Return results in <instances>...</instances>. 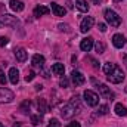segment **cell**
<instances>
[{"label": "cell", "mask_w": 127, "mask_h": 127, "mask_svg": "<svg viewBox=\"0 0 127 127\" xmlns=\"http://www.w3.org/2000/svg\"><path fill=\"white\" fill-rule=\"evenodd\" d=\"M108 81H111V83H114V84H118V83H121L123 80H124V72H123V69L120 68V66H114V69H112V72L111 74H108Z\"/></svg>", "instance_id": "cell-1"}, {"label": "cell", "mask_w": 127, "mask_h": 127, "mask_svg": "<svg viewBox=\"0 0 127 127\" xmlns=\"http://www.w3.org/2000/svg\"><path fill=\"white\" fill-rule=\"evenodd\" d=\"M105 19L108 21V24L111 27H118L121 24V18L117 15V12H114L112 9H106L105 10Z\"/></svg>", "instance_id": "cell-2"}, {"label": "cell", "mask_w": 127, "mask_h": 127, "mask_svg": "<svg viewBox=\"0 0 127 127\" xmlns=\"http://www.w3.org/2000/svg\"><path fill=\"white\" fill-rule=\"evenodd\" d=\"M80 111V108L78 106H75L74 103H66V105H64L62 111H61V115H62L64 118H71L72 115H75L77 112Z\"/></svg>", "instance_id": "cell-3"}, {"label": "cell", "mask_w": 127, "mask_h": 127, "mask_svg": "<svg viewBox=\"0 0 127 127\" xmlns=\"http://www.w3.org/2000/svg\"><path fill=\"white\" fill-rule=\"evenodd\" d=\"M83 96H84V102L89 106H96L99 103V96L96 95L93 90H84Z\"/></svg>", "instance_id": "cell-4"}, {"label": "cell", "mask_w": 127, "mask_h": 127, "mask_svg": "<svg viewBox=\"0 0 127 127\" xmlns=\"http://www.w3.org/2000/svg\"><path fill=\"white\" fill-rule=\"evenodd\" d=\"M12 100H13V93L6 87H0V103H9Z\"/></svg>", "instance_id": "cell-5"}, {"label": "cell", "mask_w": 127, "mask_h": 127, "mask_svg": "<svg viewBox=\"0 0 127 127\" xmlns=\"http://www.w3.org/2000/svg\"><path fill=\"white\" fill-rule=\"evenodd\" d=\"M93 24H95V19H93L92 16H86V18L81 21V25H80L81 32H87L92 27H93Z\"/></svg>", "instance_id": "cell-6"}, {"label": "cell", "mask_w": 127, "mask_h": 127, "mask_svg": "<svg viewBox=\"0 0 127 127\" xmlns=\"http://www.w3.org/2000/svg\"><path fill=\"white\" fill-rule=\"evenodd\" d=\"M0 22L4 24V25H13V27H16L19 24V21L15 16H12V15H1L0 16Z\"/></svg>", "instance_id": "cell-7"}, {"label": "cell", "mask_w": 127, "mask_h": 127, "mask_svg": "<svg viewBox=\"0 0 127 127\" xmlns=\"http://www.w3.org/2000/svg\"><path fill=\"white\" fill-rule=\"evenodd\" d=\"M71 78H72V83H74L75 86H81V84L86 81L84 75H83L80 71H72V72H71Z\"/></svg>", "instance_id": "cell-8"}, {"label": "cell", "mask_w": 127, "mask_h": 127, "mask_svg": "<svg viewBox=\"0 0 127 127\" xmlns=\"http://www.w3.org/2000/svg\"><path fill=\"white\" fill-rule=\"evenodd\" d=\"M112 43H114V46H115L117 49H121V47L126 44V37H124L123 34H114Z\"/></svg>", "instance_id": "cell-9"}, {"label": "cell", "mask_w": 127, "mask_h": 127, "mask_svg": "<svg viewBox=\"0 0 127 127\" xmlns=\"http://www.w3.org/2000/svg\"><path fill=\"white\" fill-rule=\"evenodd\" d=\"M92 47H93V38H92V37H86V38L81 40V43H80V49H81L83 52H89Z\"/></svg>", "instance_id": "cell-10"}, {"label": "cell", "mask_w": 127, "mask_h": 127, "mask_svg": "<svg viewBox=\"0 0 127 127\" xmlns=\"http://www.w3.org/2000/svg\"><path fill=\"white\" fill-rule=\"evenodd\" d=\"M97 89H99L100 96H103V97H106V99H112V97H114V93H112V92L109 90V87H106L105 84H99Z\"/></svg>", "instance_id": "cell-11"}, {"label": "cell", "mask_w": 127, "mask_h": 127, "mask_svg": "<svg viewBox=\"0 0 127 127\" xmlns=\"http://www.w3.org/2000/svg\"><path fill=\"white\" fill-rule=\"evenodd\" d=\"M50 7H52V12L55 13V16H64L66 13V9H64L62 6H59L58 3H50Z\"/></svg>", "instance_id": "cell-12"}, {"label": "cell", "mask_w": 127, "mask_h": 127, "mask_svg": "<svg viewBox=\"0 0 127 127\" xmlns=\"http://www.w3.org/2000/svg\"><path fill=\"white\" fill-rule=\"evenodd\" d=\"M15 56H16V59H18L19 62H25V61H27L28 53H27V50H25V49L18 47V49H15Z\"/></svg>", "instance_id": "cell-13"}, {"label": "cell", "mask_w": 127, "mask_h": 127, "mask_svg": "<svg viewBox=\"0 0 127 127\" xmlns=\"http://www.w3.org/2000/svg\"><path fill=\"white\" fill-rule=\"evenodd\" d=\"M31 64H32V66H35V68H43V65H44V58L37 53V55L32 56Z\"/></svg>", "instance_id": "cell-14"}, {"label": "cell", "mask_w": 127, "mask_h": 127, "mask_svg": "<svg viewBox=\"0 0 127 127\" xmlns=\"http://www.w3.org/2000/svg\"><path fill=\"white\" fill-rule=\"evenodd\" d=\"M9 80H10L12 84H16L19 81V72H18L16 68H10L9 69Z\"/></svg>", "instance_id": "cell-15"}, {"label": "cell", "mask_w": 127, "mask_h": 127, "mask_svg": "<svg viewBox=\"0 0 127 127\" xmlns=\"http://www.w3.org/2000/svg\"><path fill=\"white\" fill-rule=\"evenodd\" d=\"M9 6H10V9L15 10V12H21V10H24V3L19 1V0H10V1H9Z\"/></svg>", "instance_id": "cell-16"}, {"label": "cell", "mask_w": 127, "mask_h": 127, "mask_svg": "<svg viewBox=\"0 0 127 127\" xmlns=\"http://www.w3.org/2000/svg\"><path fill=\"white\" fill-rule=\"evenodd\" d=\"M114 111H115V114L120 115V117H126L127 115V108L123 105V103H117L115 108H114Z\"/></svg>", "instance_id": "cell-17"}, {"label": "cell", "mask_w": 127, "mask_h": 127, "mask_svg": "<svg viewBox=\"0 0 127 127\" xmlns=\"http://www.w3.org/2000/svg\"><path fill=\"white\" fill-rule=\"evenodd\" d=\"M50 10H49V7H46V6H37L35 9H34V16H41V15H47Z\"/></svg>", "instance_id": "cell-18"}, {"label": "cell", "mask_w": 127, "mask_h": 127, "mask_svg": "<svg viewBox=\"0 0 127 127\" xmlns=\"http://www.w3.org/2000/svg\"><path fill=\"white\" fill-rule=\"evenodd\" d=\"M75 7L80 12H87L89 10V4H87L86 0H75Z\"/></svg>", "instance_id": "cell-19"}, {"label": "cell", "mask_w": 127, "mask_h": 127, "mask_svg": "<svg viewBox=\"0 0 127 127\" xmlns=\"http://www.w3.org/2000/svg\"><path fill=\"white\" fill-rule=\"evenodd\" d=\"M64 71H65L64 64H55V65L52 66V72H53V74H56V75H62Z\"/></svg>", "instance_id": "cell-20"}, {"label": "cell", "mask_w": 127, "mask_h": 127, "mask_svg": "<svg viewBox=\"0 0 127 127\" xmlns=\"http://www.w3.org/2000/svg\"><path fill=\"white\" fill-rule=\"evenodd\" d=\"M37 105H38V111H40V112H47V106H46L44 99H38Z\"/></svg>", "instance_id": "cell-21"}, {"label": "cell", "mask_w": 127, "mask_h": 127, "mask_svg": "<svg viewBox=\"0 0 127 127\" xmlns=\"http://www.w3.org/2000/svg\"><path fill=\"white\" fill-rule=\"evenodd\" d=\"M114 66H115L114 64H111V62H106L105 65H103V72H105L106 75H108V74H111V72H112V69H114Z\"/></svg>", "instance_id": "cell-22"}, {"label": "cell", "mask_w": 127, "mask_h": 127, "mask_svg": "<svg viewBox=\"0 0 127 127\" xmlns=\"http://www.w3.org/2000/svg\"><path fill=\"white\" fill-rule=\"evenodd\" d=\"M97 114H99V115H105V114H108V105H100L99 109H97Z\"/></svg>", "instance_id": "cell-23"}, {"label": "cell", "mask_w": 127, "mask_h": 127, "mask_svg": "<svg viewBox=\"0 0 127 127\" xmlns=\"http://www.w3.org/2000/svg\"><path fill=\"white\" fill-rule=\"evenodd\" d=\"M95 49H96L97 53H103V52H105V44H103V43H96Z\"/></svg>", "instance_id": "cell-24"}, {"label": "cell", "mask_w": 127, "mask_h": 127, "mask_svg": "<svg viewBox=\"0 0 127 127\" xmlns=\"http://www.w3.org/2000/svg\"><path fill=\"white\" fill-rule=\"evenodd\" d=\"M47 127H61V123H59V120H56V118H52V120L49 121Z\"/></svg>", "instance_id": "cell-25"}, {"label": "cell", "mask_w": 127, "mask_h": 127, "mask_svg": "<svg viewBox=\"0 0 127 127\" xmlns=\"http://www.w3.org/2000/svg\"><path fill=\"white\" fill-rule=\"evenodd\" d=\"M59 84H61V87H68V78L66 77H64V78H61V81H59Z\"/></svg>", "instance_id": "cell-26"}, {"label": "cell", "mask_w": 127, "mask_h": 127, "mask_svg": "<svg viewBox=\"0 0 127 127\" xmlns=\"http://www.w3.org/2000/svg\"><path fill=\"white\" fill-rule=\"evenodd\" d=\"M31 123L34 124V126H37V124H40V118H38L37 115H32V117H31Z\"/></svg>", "instance_id": "cell-27"}, {"label": "cell", "mask_w": 127, "mask_h": 127, "mask_svg": "<svg viewBox=\"0 0 127 127\" xmlns=\"http://www.w3.org/2000/svg\"><path fill=\"white\" fill-rule=\"evenodd\" d=\"M34 77H35V74H34V71H30V74L25 77V80L27 81H31V80H34Z\"/></svg>", "instance_id": "cell-28"}, {"label": "cell", "mask_w": 127, "mask_h": 127, "mask_svg": "<svg viewBox=\"0 0 127 127\" xmlns=\"http://www.w3.org/2000/svg\"><path fill=\"white\" fill-rule=\"evenodd\" d=\"M0 83L1 84H6V77H4V74L0 71Z\"/></svg>", "instance_id": "cell-29"}, {"label": "cell", "mask_w": 127, "mask_h": 127, "mask_svg": "<svg viewBox=\"0 0 127 127\" xmlns=\"http://www.w3.org/2000/svg\"><path fill=\"white\" fill-rule=\"evenodd\" d=\"M66 127H81V126H80V123H77V121H71Z\"/></svg>", "instance_id": "cell-30"}, {"label": "cell", "mask_w": 127, "mask_h": 127, "mask_svg": "<svg viewBox=\"0 0 127 127\" xmlns=\"http://www.w3.org/2000/svg\"><path fill=\"white\" fill-rule=\"evenodd\" d=\"M7 43V38L6 37H0V46H4Z\"/></svg>", "instance_id": "cell-31"}, {"label": "cell", "mask_w": 127, "mask_h": 127, "mask_svg": "<svg viewBox=\"0 0 127 127\" xmlns=\"http://www.w3.org/2000/svg\"><path fill=\"white\" fill-rule=\"evenodd\" d=\"M58 28H59V30H65V31H66V30H68V25H65V24H59V25H58Z\"/></svg>", "instance_id": "cell-32"}, {"label": "cell", "mask_w": 127, "mask_h": 127, "mask_svg": "<svg viewBox=\"0 0 127 127\" xmlns=\"http://www.w3.org/2000/svg\"><path fill=\"white\" fill-rule=\"evenodd\" d=\"M99 30L102 32H105L106 31V25H105V24H99Z\"/></svg>", "instance_id": "cell-33"}, {"label": "cell", "mask_w": 127, "mask_h": 127, "mask_svg": "<svg viewBox=\"0 0 127 127\" xmlns=\"http://www.w3.org/2000/svg\"><path fill=\"white\" fill-rule=\"evenodd\" d=\"M89 59L92 61V64H93V66H95V68H99V65H97V62H96L95 59H92V58H89Z\"/></svg>", "instance_id": "cell-34"}, {"label": "cell", "mask_w": 127, "mask_h": 127, "mask_svg": "<svg viewBox=\"0 0 127 127\" xmlns=\"http://www.w3.org/2000/svg\"><path fill=\"white\" fill-rule=\"evenodd\" d=\"M123 62H124V65L127 66V55H123Z\"/></svg>", "instance_id": "cell-35"}, {"label": "cell", "mask_w": 127, "mask_h": 127, "mask_svg": "<svg viewBox=\"0 0 127 127\" xmlns=\"http://www.w3.org/2000/svg\"><path fill=\"white\" fill-rule=\"evenodd\" d=\"M93 1H95L96 4H99V3H100V0H93Z\"/></svg>", "instance_id": "cell-36"}, {"label": "cell", "mask_w": 127, "mask_h": 127, "mask_svg": "<svg viewBox=\"0 0 127 127\" xmlns=\"http://www.w3.org/2000/svg\"><path fill=\"white\" fill-rule=\"evenodd\" d=\"M115 1H123V0H115Z\"/></svg>", "instance_id": "cell-37"}, {"label": "cell", "mask_w": 127, "mask_h": 127, "mask_svg": "<svg viewBox=\"0 0 127 127\" xmlns=\"http://www.w3.org/2000/svg\"><path fill=\"white\" fill-rule=\"evenodd\" d=\"M0 127H3V124H1V123H0Z\"/></svg>", "instance_id": "cell-38"}]
</instances>
